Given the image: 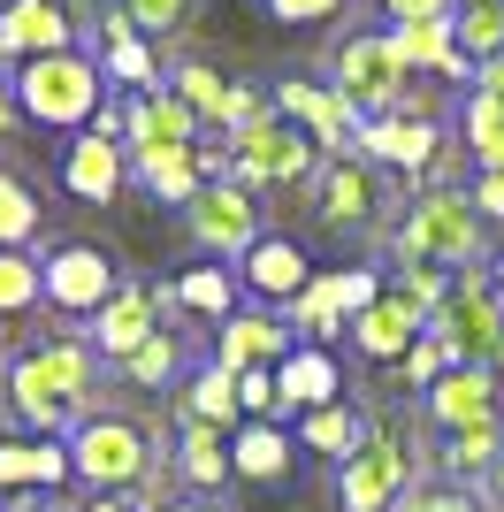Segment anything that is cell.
<instances>
[{"instance_id":"53","label":"cell","mask_w":504,"mask_h":512,"mask_svg":"<svg viewBox=\"0 0 504 512\" xmlns=\"http://www.w3.org/2000/svg\"><path fill=\"white\" fill-rule=\"evenodd\" d=\"M168 512H214V505H184V497H176V505H168Z\"/></svg>"},{"instance_id":"14","label":"cell","mask_w":504,"mask_h":512,"mask_svg":"<svg viewBox=\"0 0 504 512\" xmlns=\"http://www.w3.org/2000/svg\"><path fill=\"white\" fill-rule=\"evenodd\" d=\"M428 421H436L443 436L489 428V421H497V375H489V367H451V375L428 390Z\"/></svg>"},{"instance_id":"3","label":"cell","mask_w":504,"mask_h":512,"mask_svg":"<svg viewBox=\"0 0 504 512\" xmlns=\"http://www.w3.org/2000/svg\"><path fill=\"white\" fill-rule=\"evenodd\" d=\"M413 490V444L405 421H375L359 436V451L336 467V505L344 512H398V497Z\"/></svg>"},{"instance_id":"34","label":"cell","mask_w":504,"mask_h":512,"mask_svg":"<svg viewBox=\"0 0 504 512\" xmlns=\"http://www.w3.org/2000/svg\"><path fill=\"white\" fill-rule=\"evenodd\" d=\"M451 23H459V54H466L474 69L504 54V0H474V8H459Z\"/></svg>"},{"instance_id":"39","label":"cell","mask_w":504,"mask_h":512,"mask_svg":"<svg viewBox=\"0 0 504 512\" xmlns=\"http://www.w3.org/2000/svg\"><path fill=\"white\" fill-rule=\"evenodd\" d=\"M107 69H115L123 85H138V92H161V85H153L161 69H153V46L146 39H107Z\"/></svg>"},{"instance_id":"42","label":"cell","mask_w":504,"mask_h":512,"mask_svg":"<svg viewBox=\"0 0 504 512\" xmlns=\"http://www.w3.org/2000/svg\"><path fill=\"white\" fill-rule=\"evenodd\" d=\"M237 413H252V421H275V413H283L275 367H245V375H237Z\"/></svg>"},{"instance_id":"20","label":"cell","mask_w":504,"mask_h":512,"mask_svg":"<svg viewBox=\"0 0 504 512\" xmlns=\"http://www.w3.org/2000/svg\"><path fill=\"white\" fill-rule=\"evenodd\" d=\"M390 39H398L405 69H436V77H474V62L459 54V23H451V16H420V23H398Z\"/></svg>"},{"instance_id":"21","label":"cell","mask_w":504,"mask_h":512,"mask_svg":"<svg viewBox=\"0 0 504 512\" xmlns=\"http://www.w3.org/2000/svg\"><path fill=\"white\" fill-rule=\"evenodd\" d=\"M237 268H245V283L260 291V299H283V306H291L298 291L314 283V268H306V253H298L291 237H260V245L237 260Z\"/></svg>"},{"instance_id":"55","label":"cell","mask_w":504,"mask_h":512,"mask_svg":"<svg viewBox=\"0 0 504 512\" xmlns=\"http://www.w3.org/2000/svg\"><path fill=\"white\" fill-rule=\"evenodd\" d=\"M459 8H474V0H459Z\"/></svg>"},{"instance_id":"23","label":"cell","mask_w":504,"mask_h":512,"mask_svg":"<svg viewBox=\"0 0 504 512\" xmlns=\"http://www.w3.org/2000/svg\"><path fill=\"white\" fill-rule=\"evenodd\" d=\"M275 390H283V406H306V413L336 406V360L321 344H298L291 360L275 367Z\"/></svg>"},{"instance_id":"29","label":"cell","mask_w":504,"mask_h":512,"mask_svg":"<svg viewBox=\"0 0 504 512\" xmlns=\"http://www.w3.org/2000/svg\"><path fill=\"white\" fill-rule=\"evenodd\" d=\"M138 176H146L153 199H168V207H191V199H199V184H207L191 146H176V153H138Z\"/></svg>"},{"instance_id":"48","label":"cell","mask_w":504,"mask_h":512,"mask_svg":"<svg viewBox=\"0 0 504 512\" xmlns=\"http://www.w3.org/2000/svg\"><path fill=\"white\" fill-rule=\"evenodd\" d=\"M84 512H138V497H92Z\"/></svg>"},{"instance_id":"43","label":"cell","mask_w":504,"mask_h":512,"mask_svg":"<svg viewBox=\"0 0 504 512\" xmlns=\"http://www.w3.org/2000/svg\"><path fill=\"white\" fill-rule=\"evenodd\" d=\"M398 291L420 306V321H436V306H443V291H451V276H443V268H405Z\"/></svg>"},{"instance_id":"16","label":"cell","mask_w":504,"mask_h":512,"mask_svg":"<svg viewBox=\"0 0 504 512\" xmlns=\"http://www.w3.org/2000/svg\"><path fill=\"white\" fill-rule=\"evenodd\" d=\"M153 314H161V306H153V291L123 283V291H115V299H107L100 314H92V344H100L107 360L123 367L130 352H138V344H153V337H161V329H153Z\"/></svg>"},{"instance_id":"15","label":"cell","mask_w":504,"mask_h":512,"mask_svg":"<svg viewBox=\"0 0 504 512\" xmlns=\"http://www.w3.org/2000/svg\"><path fill=\"white\" fill-rule=\"evenodd\" d=\"M420 329H428V321H420V306L405 299V291H382V299L352 321V344L367 352V360L390 367V360H405V352L420 344Z\"/></svg>"},{"instance_id":"46","label":"cell","mask_w":504,"mask_h":512,"mask_svg":"<svg viewBox=\"0 0 504 512\" xmlns=\"http://www.w3.org/2000/svg\"><path fill=\"white\" fill-rule=\"evenodd\" d=\"M474 207H482V222H504V169H489L474 184Z\"/></svg>"},{"instance_id":"45","label":"cell","mask_w":504,"mask_h":512,"mask_svg":"<svg viewBox=\"0 0 504 512\" xmlns=\"http://www.w3.org/2000/svg\"><path fill=\"white\" fill-rule=\"evenodd\" d=\"M390 23H420V16H459V0H382Z\"/></svg>"},{"instance_id":"28","label":"cell","mask_w":504,"mask_h":512,"mask_svg":"<svg viewBox=\"0 0 504 512\" xmlns=\"http://www.w3.org/2000/svg\"><path fill=\"white\" fill-rule=\"evenodd\" d=\"M176 474H184L191 490H222V482H230V444H222V428L184 421V436H176Z\"/></svg>"},{"instance_id":"38","label":"cell","mask_w":504,"mask_h":512,"mask_svg":"<svg viewBox=\"0 0 504 512\" xmlns=\"http://www.w3.org/2000/svg\"><path fill=\"white\" fill-rule=\"evenodd\" d=\"M191 8H199V0H115V16H123L138 39H146V31H184Z\"/></svg>"},{"instance_id":"25","label":"cell","mask_w":504,"mask_h":512,"mask_svg":"<svg viewBox=\"0 0 504 512\" xmlns=\"http://www.w3.org/2000/svg\"><path fill=\"white\" fill-rule=\"evenodd\" d=\"M69 474V444H0V490H62Z\"/></svg>"},{"instance_id":"31","label":"cell","mask_w":504,"mask_h":512,"mask_svg":"<svg viewBox=\"0 0 504 512\" xmlns=\"http://www.w3.org/2000/svg\"><path fill=\"white\" fill-rule=\"evenodd\" d=\"M459 130H466V146H474V161H482V176L504 169V100L497 92H474L459 107Z\"/></svg>"},{"instance_id":"40","label":"cell","mask_w":504,"mask_h":512,"mask_svg":"<svg viewBox=\"0 0 504 512\" xmlns=\"http://www.w3.org/2000/svg\"><path fill=\"white\" fill-rule=\"evenodd\" d=\"M123 375H130V383H146V390H161L168 375H176V337H168V329H161V337H153V344H138V352H130V360H123Z\"/></svg>"},{"instance_id":"17","label":"cell","mask_w":504,"mask_h":512,"mask_svg":"<svg viewBox=\"0 0 504 512\" xmlns=\"http://www.w3.org/2000/svg\"><path fill=\"white\" fill-rule=\"evenodd\" d=\"M0 54H23V62L69 54V8L62 0H16V8L0 16Z\"/></svg>"},{"instance_id":"9","label":"cell","mask_w":504,"mask_h":512,"mask_svg":"<svg viewBox=\"0 0 504 512\" xmlns=\"http://www.w3.org/2000/svg\"><path fill=\"white\" fill-rule=\"evenodd\" d=\"M184 230L207 245V253H230V260H245L252 245H260V207H252V192L245 184H199V199L184 207Z\"/></svg>"},{"instance_id":"41","label":"cell","mask_w":504,"mask_h":512,"mask_svg":"<svg viewBox=\"0 0 504 512\" xmlns=\"http://www.w3.org/2000/svg\"><path fill=\"white\" fill-rule=\"evenodd\" d=\"M398 512H482V497H466L459 482H413L398 497Z\"/></svg>"},{"instance_id":"8","label":"cell","mask_w":504,"mask_h":512,"mask_svg":"<svg viewBox=\"0 0 504 512\" xmlns=\"http://www.w3.org/2000/svg\"><path fill=\"white\" fill-rule=\"evenodd\" d=\"M375 299H382V283L367 276V268H329V276H314L291 299V321L306 329V337H352V321Z\"/></svg>"},{"instance_id":"4","label":"cell","mask_w":504,"mask_h":512,"mask_svg":"<svg viewBox=\"0 0 504 512\" xmlns=\"http://www.w3.org/2000/svg\"><path fill=\"white\" fill-rule=\"evenodd\" d=\"M398 253L405 268H451V260H474L482 253V207L474 192H428L398 230Z\"/></svg>"},{"instance_id":"10","label":"cell","mask_w":504,"mask_h":512,"mask_svg":"<svg viewBox=\"0 0 504 512\" xmlns=\"http://www.w3.org/2000/svg\"><path fill=\"white\" fill-rule=\"evenodd\" d=\"M115 291H123V276H115V260H107L100 245H54V260H46V299H54V314H100Z\"/></svg>"},{"instance_id":"13","label":"cell","mask_w":504,"mask_h":512,"mask_svg":"<svg viewBox=\"0 0 504 512\" xmlns=\"http://www.w3.org/2000/svg\"><path fill=\"white\" fill-rule=\"evenodd\" d=\"M275 115L298 123L314 146H329V153H344L359 138V115L344 107V92H336V85H298V77H291V85L275 92Z\"/></svg>"},{"instance_id":"54","label":"cell","mask_w":504,"mask_h":512,"mask_svg":"<svg viewBox=\"0 0 504 512\" xmlns=\"http://www.w3.org/2000/svg\"><path fill=\"white\" fill-rule=\"evenodd\" d=\"M16 512H62V505H16Z\"/></svg>"},{"instance_id":"27","label":"cell","mask_w":504,"mask_h":512,"mask_svg":"<svg viewBox=\"0 0 504 512\" xmlns=\"http://www.w3.org/2000/svg\"><path fill=\"white\" fill-rule=\"evenodd\" d=\"M497 451H504V428L489 421V428H459V436H443V451H436V467H443V482H489V467H497Z\"/></svg>"},{"instance_id":"6","label":"cell","mask_w":504,"mask_h":512,"mask_svg":"<svg viewBox=\"0 0 504 512\" xmlns=\"http://www.w3.org/2000/svg\"><path fill=\"white\" fill-rule=\"evenodd\" d=\"M428 329L451 344L459 367H489V352H497V337H504V291L489 276H451V291H443Z\"/></svg>"},{"instance_id":"47","label":"cell","mask_w":504,"mask_h":512,"mask_svg":"<svg viewBox=\"0 0 504 512\" xmlns=\"http://www.w3.org/2000/svg\"><path fill=\"white\" fill-rule=\"evenodd\" d=\"M474 85H482V92H497V100H504V54H497V62H482V69H474Z\"/></svg>"},{"instance_id":"2","label":"cell","mask_w":504,"mask_h":512,"mask_svg":"<svg viewBox=\"0 0 504 512\" xmlns=\"http://www.w3.org/2000/svg\"><path fill=\"white\" fill-rule=\"evenodd\" d=\"M69 467H77L100 497H138V490H146V474H153V436L138 421L92 413V421L69 436Z\"/></svg>"},{"instance_id":"36","label":"cell","mask_w":504,"mask_h":512,"mask_svg":"<svg viewBox=\"0 0 504 512\" xmlns=\"http://www.w3.org/2000/svg\"><path fill=\"white\" fill-rule=\"evenodd\" d=\"M230 276H222V268H184V276H176V306H191V314H230Z\"/></svg>"},{"instance_id":"50","label":"cell","mask_w":504,"mask_h":512,"mask_svg":"<svg viewBox=\"0 0 504 512\" xmlns=\"http://www.w3.org/2000/svg\"><path fill=\"white\" fill-rule=\"evenodd\" d=\"M8 123H16V100H8V85H0V130H8Z\"/></svg>"},{"instance_id":"33","label":"cell","mask_w":504,"mask_h":512,"mask_svg":"<svg viewBox=\"0 0 504 512\" xmlns=\"http://www.w3.org/2000/svg\"><path fill=\"white\" fill-rule=\"evenodd\" d=\"M31 306H46V260H31V253H0V321L31 314Z\"/></svg>"},{"instance_id":"44","label":"cell","mask_w":504,"mask_h":512,"mask_svg":"<svg viewBox=\"0 0 504 512\" xmlns=\"http://www.w3.org/2000/svg\"><path fill=\"white\" fill-rule=\"evenodd\" d=\"M275 23H291V31H306V23H329V16H344V0H260Z\"/></svg>"},{"instance_id":"19","label":"cell","mask_w":504,"mask_h":512,"mask_svg":"<svg viewBox=\"0 0 504 512\" xmlns=\"http://www.w3.org/2000/svg\"><path fill=\"white\" fill-rule=\"evenodd\" d=\"M31 360V375H39L54 398H62L69 413L92 398V375H100V360H92V344H77V337H54V344H39V352H23Z\"/></svg>"},{"instance_id":"18","label":"cell","mask_w":504,"mask_h":512,"mask_svg":"<svg viewBox=\"0 0 504 512\" xmlns=\"http://www.w3.org/2000/svg\"><path fill=\"white\" fill-rule=\"evenodd\" d=\"M291 360V337L275 314H230L222 321V375H245V367H283Z\"/></svg>"},{"instance_id":"7","label":"cell","mask_w":504,"mask_h":512,"mask_svg":"<svg viewBox=\"0 0 504 512\" xmlns=\"http://www.w3.org/2000/svg\"><path fill=\"white\" fill-rule=\"evenodd\" d=\"M314 138L298 123H283V115H260V123H245L230 138V169L237 184H306L314 176Z\"/></svg>"},{"instance_id":"1","label":"cell","mask_w":504,"mask_h":512,"mask_svg":"<svg viewBox=\"0 0 504 512\" xmlns=\"http://www.w3.org/2000/svg\"><path fill=\"white\" fill-rule=\"evenodd\" d=\"M16 107L31 123H54V130H84L100 115V62H84L77 46L69 54H46V62H23L16 69Z\"/></svg>"},{"instance_id":"24","label":"cell","mask_w":504,"mask_h":512,"mask_svg":"<svg viewBox=\"0 0 504 512\" xmlns=\"http://www.w3.org/2000/svg\"><path fill=\"white\" fill-rule=\"evenodd\" d=\"M367 214H375V176H367V161H329V169H321V222L352 230Z\"/></svg>"},{"instance_id":"35","label":"cell","mask_w":504,"mask_h":512,"mask_svg":"<svg viewBox=\"0 0 504 512\" xmlns=\"http://www.w3.org/2000/svg\"><path fill=\"white\" fill-rule=\"evenodd\" d=\"M31 237H39V199L0 169V253H23Z\"/></svg>"},{"instance_id":"22","label":"cell","mask_w":504,"mask_h":512,"mask_svg":"<svg viewBox=\"0 0 504 512\" xmlns=\"http://www.w3.org/2000/svg\"><path fill=\"white\" fill-rule=\"evenodd\" d=\"M123 146L115 138H100V130H84L77 146H69V169H62V184L77 199H115V184H123Z\"/></svg>"},{"instance_id":"5","label":"cell","mask_w":504,"mask_h":512,"mask_svg":"<svg viewBox=\"0 0 504 512\" xmlns=\"http://www.w3.org/2000/svg\"><path fill=\"white\" fill-rule=\"evenodd\" d=\"M405 85H413V69H405L390 31H352V39L336 46V92H344V107H352L359 123L405 107Z\"/></svg>"},{"instance_id":"12","label":"cell","mask_w":504,"mask_h":512,"mask_svg":"<svg viewBox=\"0 0 504 512\" xmlns=\"http://www.w3.org/2000/svg\"><path fill=\"white\" fill-rule=\"evenodd\" d=\"M359 161H382V169H428V161H436V123L413 115V107L367 115V123H359Z\"/></svg>"},{"instance_id":"30","label":"cell","mask_w":504,"mask_h":512,"mask_svg":"<svg viewBox=\"0 0 504 512\" xmlns=\"http://www.w3.org/2000/svg\"><path fill=\"white\" fill-rule=\"evenodd\" d=\"M359 436H367V428H359L352 406H321V413H306V421H298V444L321 451V459H336V467L359 451Z\"/></svg>"},{"instance_id":"11","label":"cell","mask_w":504,"mask_h":512,"mask_svg":"<svg viewBox=\"0 0 504 512\" xmlns=\"http://www.w3.org/2000/svg\"><path fill=\"white\" fill-rule=\"evenodd\" d=\"M199 138V115H191L176 92H130L123 100V146H130V161L138 153H176V146H191Z\"/></svg>"},{"instance_id":"51","label":"cell","mask_w":504,"mask_h":512,"mask_svg":"<svg viewBox=\"0 0 504 512\" xmlns=\"http://www.w3.org/2000/svg\"><path fill=\"white\" fill-rule=\"evenodd\" d=\"M489 375H504V337H497V352H489Z\"/></svg>"},{"instance_id":"52","label":"cell","mask_w":504,"mask_h":512,"mask_svg":"<svg viewBox=\"0 0 504 512\" xmlns=\"http://www.w3.org/2000/svg\"><path fill=\"white\" fill-rule=\"evenodd\" d=\"M489 283H497V291H504V253H497V260H489Z\"/></svg>"},{"instance_id":"37","label":"cell","mask_w":504,"mask_h":512,"mask_svg":"<svg viewBox=\"0 0 504 512\" xmlns=\"http://www.w3.org/2000/svg\"><path fill=\"white\" fill-rule=\"evenodd\" d=\"M451 367H459V360H451V344H443L436 329H420V344H413V352L398 360V375H405L413 390H436L443 375H451Z\"/></svg>"},{"instance_id":"32","label":"cell","mask_w":504,"mask_h":512,"mask_svg":"<svg viewBox=\"0 0 504 512\" xmlns=\"http://www.w3.org/2000/svg\"><path fill=\"white\" fill-rule=\"evenodd\" d=\"M184 421H199V428H237V375H222V367L191 375V390H184Z\"/></svg>"},{"instance_id":"49","label":"cell","mask_w":504,"mask_h":512,"mask_svg":"<svg viewBox=\"0 0 504 512\" xmlns=\"http://www.w3.org/2000/svg\"><path fill=\"white\" fill-rule=\"evenodd\" d=\"M489 497L504 505V451H497V467H489Z\"/></svg>"},{"instance_id":"26","label":"cell","mask_w":504,"mask_h":512,"mask_svg":"<svg viewBox=\"0 0 504 512\" xmlns=\"http://www.w3.org/2000/svg\"><path fill=\"white\" fill-rule=\"evenodd\" d=\"M291 467V436L275 421H245L230 436V474H245V482H275V474Z\"/></svg>"}]
</instances>
